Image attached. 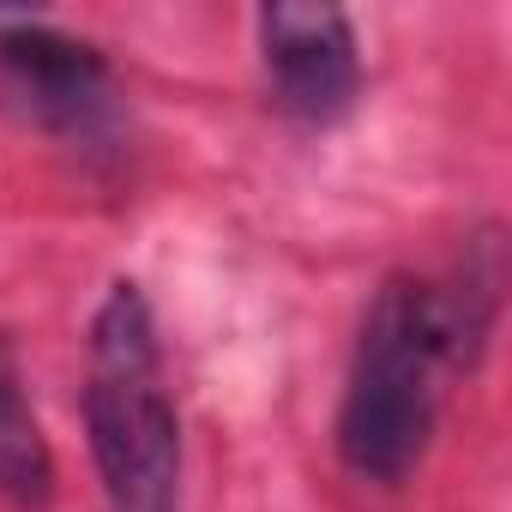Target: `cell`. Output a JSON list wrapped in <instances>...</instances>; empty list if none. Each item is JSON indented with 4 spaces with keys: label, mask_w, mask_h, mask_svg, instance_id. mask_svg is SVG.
I'll return each mask as SVG.
<instances>
[{
    "label": "cell",
    "mask_w": 512,
    "mask_h": 512,
    "mask_svg": "<svg viewBox=\"0 0 512 512\" xmlns=\"http://www.w3.org/2000/svg\"><path fill=\"white\" fill-rule=\"evenodd\" d=\"M458 344L440 290L416 272H392L356 332L344 398H338V458L356 482L398 488L434 440L440 374H458Z\"/></svg>",
    "instance_id": "1"
},
{
    "label": "cell",
    "mask_w": 512,
    "mask_h": 512,
    "mask_svg": "<svg viewBox=\"0 0 512 512\" xmlns=\"http://www.w3.org/2000/svg\"><path fill=\"white\" fill-rule=\"evenodd\" d=\"M260 67L272 109L290 115L296 127H332L356 109L362 97V49L356 25L338 7H260Z\"/></svg>",
    "instance_id": "4"
},
{
    "label": "cell",
    "mask_w": 512,
    "mask_h": 512,
    "mask_svg": "<svg viewBox=\"0 0 512 512\" xmlns=\"http://www.w3.org/2000/svg\"><path fill=\"white\" fill-rule=\"evenodd\" d=\"M0 91L43 133L103 151L121 139V85L115 67L49 19H0Z\"/></svg>",
    "instance_id": "3"
},
{
    "label": "cell",
    "mask_w": 512,
    "mask_h": 512,
    "mask_svg": "<svg viewBox=\"0 0 512 512\" xmlns=\"http://www.w3.org/2000/svg\"><path fill=\"white\" fill-rule=\"evenodd\" d=\"M0 500L19 512H43L55 500V452L25 398L19 350L7 332H0Z\"/></svg>",
    "instance_id": "5"
},
{
    "label": "cell",
    "mask_w": 512,
    "mask_h": 512,
    "mask_svg": "<svg viewBox=\"0 0 512 512\" xmlns=\"http://www.w3.org/2000/svg\"><path fill=\"white\" fill-rule=\"evenodd\" d=\"M85 440L109 512L181 506V416L163 374L157 314L139 284H109L85 344Z\"/></svg>",
    "instance_id": "2"
}]
</instances>
